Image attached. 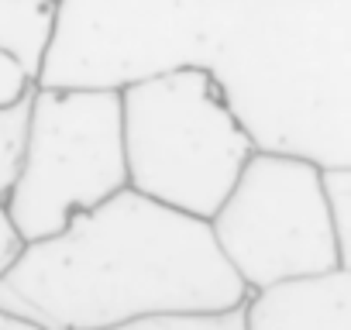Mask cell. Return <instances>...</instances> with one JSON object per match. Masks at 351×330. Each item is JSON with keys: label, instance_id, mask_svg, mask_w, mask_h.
Masks as SVG:
<instances>
[{"label": "cell", "instance_id": "7", "mask_svg": "<svg viewBox=\"0 0 351 330\" xmlns=\"http://www.w3.org/2000/svg\"><path fill=\"white\" fill-rule=\"evenodd\" d=\"M241 330H351V268L245 292Z\"/></svg>", "mask_w": 351, "mask_h": 330}, {"label": "cell", "instance_id": "6", "mask_svg": "<svg viewBox=\"0 0 351 330\" xmlns=\"http://www.w3.org/2000/svg\"><path fill=\"white\" fill-rule=\"evenodd\" d=\"M207 227L245 292L351 268L327 217L320 169L303 158L252 151Z\"/></svg>", "mask_w": 351, "mask_h": 330}, {"label": "cell", "instance_id": "13", "mask_svg": "<svg viewBox=\"0 0 351 330\" xmlns=\"http://www.w3.org/2000/svg\"><path fill=\"white\" fill-rule=\"evenodd\" d=\"M21 251V241H18V234H14V227H11V220H8V214L0 210V275L8 272V265L14 262V255Z\"/></svg>", "mask_w": 351, "mask_h": 330}, {"label": "cell", "instance_id": "10", "mask_svg": "<svg viewBox=\"0 0 351 330\" xmlns=\"http://www.w3.org/2000/svg\"><path fill=\"white\" fill-rule=\"evenodd\" d=\"M320 183H324V203H327V217H330L337 248L348 258V244H351V165L320 169Z\"/></svg>", "mask_w": 351, "mask_h": 330}, {"label": "cell", "instance_id": "12", "mask_svg": "<svg viewBox=\"0 0 351 330\" xmlns=\"http://www.w3.org/2000/svg\"><path fill=\"white\" fill-rule=\"evenodd\" d=\"M32 86H35V79L18 62H11L8 55H0V107L21 103L32 93Z\"/></svg>", "mask_w": 351, "mask_h": 330}, {"label": "cell", "instance_id": "11", "mask_svg": "<svg viewBox=\"0 0 351 330\" xmlns=\"http://www.w3.org/2000/svg\"><path fill=\"white\" fill-rule=\"evenodd\" d=\"M114 330H241V313H214V316H165V320H141L124 323Z\"/></svg>", "mask_w": 351, "mask_h": 330}, {"label": "cell", "instance_id": "8", "mask_svg": "<svg viewBox=\"0 0 351 330\" xmlns=\"http://www.w3.org/2000/svg\"><path fill=\"white\" fill-rule=\"evenodd\" d=\"M52 38V0H0V55L18 62L32 79L42 69Z\"/></svg>", "mask_w": 351, "mask_h": 330}, {"label": "cell", "instance_id": "4", "mask_svg": "<svg viewBox=\"0 0 351 330\" xmlns=\"http://www.w3.org/2000/svg\"><path fill=\"white\" fill-rule=\"evenodd\" d=\"M121 141L128 190L210 220L252 158V141L204 69L124 86Z\"/></svg>", "mask_w": 351, "mask_h": 330}, {"label": "cell", "instance_id": "5", "mask_svg": "<svg viewBox=\"0 0 351 330\" xmlns=\"http://www.w3.org/2000/svg\"><path fill=\"white\" fill-rule=\"evenodd\" d=\"M121 190H128L121 97L32 86L21 162L4 203L18 241L52 238Z\"/></svg>", "mask_w": 351, "mask_h": 330}, {"label": "cell", "instance_id": "9", "mask_svg": "<svg viewBox=\"0 0 351 330\" xmlns=\"http://www.w3.org/2000/svg\"><path fill=\"white\" fill-rule=\"evenodd\" d=\"M25 120H28V97L21 103L0 107V210L8 203V193L18 176L21 144H25Z\"/></svg>", "mask_w": 351, "mask_h": 330}, {"label": "cell", "instance_id": "14", "mask_svg": "<svg viewBox=\"0 0 351 330\" xmlns=\"http://www.w3.org/2000/svg\"><path fill=\"white\" fill-rule=\"evenodd\" d=\"M0 330H42V327H35V323H28V320H21L8 309H0Z\"/></svg>", "mask_w": 351, "mask_h": 330}, {"label": "cell", "instance_id": "1", "mask_svg": "<svg viewBox=\"0 0 351 330\" xmlns=\"http://www.w3.org/2000/svg\"><path fill=\"white\" fill-rule=\"evenodd\" d=\"M245 285L207 220L131 190L21 244L0 275V309L42 330H114L165 316L231 313Z\"/></svg>", "mask_w": 351, "mask_h": 330}, {"label": "cell", "instance_id": "2", "mask_svg": "<svg viewBox=\"0 0 351 330\" xmlns=\"http://www.w3.org/2000/svg\"><path fill=\"white\" fill-rule=\"evenodd\" d=\"M207 76L255 151L351 165V0H255Z\"/></svg>", "mask_w": 351, "mask_h": 330}, {"label": "cell", "instance_id": "3", "mask_svg": "<svg viewBox=\"0 0 351 330\" xmlns=\"http://www.w3.org/2000/svg\"><path fill=\"white\" fill-rule=\"evenodd\" d=\"M255 0H52L35 86L114 90L204 69Z\"/></svg>", "mask_w": 351, "mask_h": 330}]
</instances>
